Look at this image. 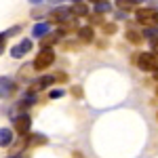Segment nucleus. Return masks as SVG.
I'll return each mask as SVG.
<instances>
[{"instance_id": "nucleus-4", "label": "nucleus", "mask_w": 158, "mask_h": 158, "mask_svg": "<svg viewBox=\"0 0 158 158\" xmlns=\"http://www.w3.org/2000/svg\"><path fill=\"white\" fill-rule=\"evenodd\" d=\"M13 129H15V133L19 135V137H25V135H30V129H32V118H30V114H17L15 118H13Z\"/></svg>"}, {"instance_id": "nucleus-25", "label": "nucleus", "mask_w": 158, "mask_h": 158, "mask_svg": "<svg viewBox=\"0 0 158 158\" xmlns=\"http://www.w3.org/2000/svg\"><path fill=\"white\" fill-rule=\"evenodd\" d=\"M89 2H93V4H99V2H106V0H89Z\"/></svg>"}, {"instance_id": "nucleus-22", "label": "nucleus", "mask_w": 158, "mask_h": 158, "mask_svg": "<svg viewBox=\"0 0 158 158\" xmlns=\"http://www.w3.org/2000/svg\"><path fill=\"white\" fill-rule=\"evenodd\" d=\"M152 42V51H154V55L158 57V38H154V40H150Z\"/></svg>"}, {"instance_id": "nucleus-18", "label": "nucleus", "mask_w": 158, "mask_h": 158, "mask_svg": "<svg viewBox=\"0 0 158 158\" xmlns=\"http://www.w3.org/2000/svg\"><path fill=\"white\" fill-rule=\"evenodd\" d=\"M63 95H65V91H63V89H53V91L49 93L51 99H59V97H63Z\"/></svg>"}, {"instance_id": "nucleus-26", "label": "nucleus", "mask_w": 158, "mask_h": 158, "mask_svg": "<svg viewBox=\"0 0 158 158\" xmlns=\"http://www.w3.org/2000/svg\"><path fill=\"white\" fill-rule=\"evenodd\" d=\"M30 2H32V4H40L42 0H30Z\"/></svg>"}, {"instance_id": "nucleus-28", "label": "nucleus", "mask_w": 158, "mask_h": 158, "mask_svg": "<svg viewBox=\"0 0 158 158\" xmlns=\"http://www.w3.org/2000/svg\"><path fill=\"white\" fill-rule=\"evenodd\" d=\"M6 158H21V156H17V154H13V156H6Z\"/></svg>"}, {"instance_id": "nucleus-27", "label": "nucleus", "mask_w": 158, "mask_h": 158, "mask_svg": "<svg viewBox=\"0 0 158 158\" xmlns=\"http://www.w3.org/2000/svg\"><path fill=\"white\" fill-rule=\"evenodd\" d=\"M154 78H156V80H158V68H156V70H154Z\"/></svg>"}, {"instance_id": "nucleus-13", "label": "nucleus", "mask_w": 158, "mask_h": 158, "mask_svg": "<svg viewBox=\"0 0 158 158\" xmlns=\"http://www.w3.org/2000/svg\"><path fill=\"white\" fill-rule=\"evenodd\" d=\"M116 6H118V11H122V13L137 11V9H139V0H116Z\"/></svg>"}, {"instance_id": "nucleus-19", "label": "nucleus", "mask_w": 158, "mask_h": 158, "mask_svg": "<svg viewBox=\"0 0 158 158\" xmlns=\"http://www.w3.org/2000/svg\"><path fill=\"white\" fill-rule=\"evenodd\" d=\"M19 32H21V25H13L11 30H6L4 34H6V38H11V36H17Z\"/></svg>"}, {"instance_id": "nucleus-16", "label": "nucleus", "mask_w": 158, "mask_h": 158, "mask_svg": "<svg viewBox=\"0 0 158 158\" xmlns=\"http://www.w3.org/2000/svg\"><path fill=\"white\" fill-rule=\"evenodd\" d=\"M124 36H127V40H129L131 44H135V47H139V44L143 42V34L137 32V30H133V27H129V30L124 32Z\"/></svg>"}, {"instance_id": "nucleus-20", "label": "nucleus", "mask_w": 158, "mask_h": 158, "mask_svg": "<svg viewBox=\"0 0 158 158\" xmlns=\"http://www.w3.org/2000/svg\"><path fill=\"white\" fill-rule=\"evenodd\" d=\"M103 34H116V23H103Z\"/></svg>"}, {"instance_id": "nucleus-29", "label": "nucleus", "mask_w": 158, "mask_h": 158, "mask_svg": "<svg viewBox=\"0 0 158 158\" xmlns=\"http://www.w3.org/2000/svg\"><path fill=\"white\" fill-rule=\"evenodd\" d=\"M51 2H61V0H51Z\"/></svg>"}, {"instance_id": "nucleus-6", "label": "nucleus", "mask_w": 158, "mask_h": 158, "mask_svg": "<svg viewBox=\"0 0 158 158\" xmlns=\"http://www.w3.org/2000/svg\"><path fill=\"white\" fill-rule=\"evenodd\" d=\"M74 15H72V11H70V6H57V9H53V11L49 13V23H57V25H61L63 21H68V19H72Z\"/></svg>"}, {"instance_id": "nucleus-15", "label": "nucleus", "mask_w": 158, "mask_h": 158, "mask_svg": "<svg viewBox=\"0 0 158 158\" xmlns=\"http://www.w3.org/2000/svg\"><path fill=\"white\" fill-rule=\"evenodd\" d=\"M49 30H51L49 21H40V23H36L34 27H32V36H34V38H42V36L49 34Z\"/></svg>"}, {"instance_id": "nucleus-11", "label": "nucleus", "mask_w": 158, "mask_h": 158, "mask_svg": "<svg viewBox=\"0 0 158 158\" xmlns=\"http://www.w3.org/2000/svg\"><path fill=\"white\" fill-rule=\"evenodd\" d=\"M78 32V38H80V42H93L95 40V30L91 27V25H85V27H78L76 30Z\"/></svg>"}, {"instance_id": "nucleus-14", "label": "nucleus", "mask_w": 158, "mask_h": 158, "mask_svg": "<svg viewBox=\"0 0 158 158\" xmlns=\"http://www.w3.org/2000/svg\"><path fill=\"white\" fill-rule=\"evenodd\" d=\"M59 38H61V32L57 30L55 34H47V36L40 38V44H42V49H51L53 44H57V42H59Z\"/></svg>"}, {"instance_id": "nucleus-17", "label": "nucleus", "mask_w": 158, "mask_h": 158, "mask_svg": "<svg viewBox=\"0 0 158 158\" xmlns=\"http://www.w3.org/2000/svg\"><path fill=\"white\" fill-rule=\"evenodd\" d=\"M110 11H112V4H110L108 0H106V2H99V4H95V13H99V15L110 13Z\"/></svg>"}, {"instance_id": "nucleus-10", "label": "nucleus", "mask_w": 158, "mask_h": 158, "mask_svg": "<svg viewBox=\"0 0 158 158\" xmlns=\"http://www.w3.org/2000/svg\"><path fill=\"white\" fill-rule=\"evenodd\" d=\"M13 139H15L13 129H9V127H2V129H0V148H11V146H13Z\"/></svg>"}, {"instance_id": "nucleus-1", "label": "nucleus", "mask_w": 158, "mask_h": 158, "mask_svg": "<svg viewBox=\"0 0 158 158\" xmlns=\"http://www.w3.org/2000/svg\"><path fill=\"white\" fill-rule=\"evenodd\" d=\"M135 21L146 27H154V25H158V11L152 6H141L135 11Z\"/></svg>"}, {"instance_id": "nucleus-2", "label": "nucleus", "mask_w": 158, "mask_h": 158, "mask_svg": "<svg viewBox=\"0 0 158 158\" xmlns=\"http://www.w3.org/2000/svg\"><path fill=\"white\" fill-rule=\"evenodd\" d=\"M55 63V51L53 49H42L38 51L36 59H34V63H32V68L36 70V72H44L47 68H51Z\"/></svg>"}, {"instance_id": "nucleus-12", "label": "nucleus", "mask_w": 158, "mask_h": 158, "mask_svg": "<svg viewBox=\"0 0 158 158\" xmlns=\"http://www.w3.org/2000/svg\"><path fill=\"white\" fill-rule=\"evenodd\" d=\"M70 11H72L74 17H89L91 15V11H89V6H86L85 2L80 0V2H74L72 6H70Z\"/></svg>"}, {"instance_id": "nucleus-24", "label": "nucleus", "mask_w": 158, "mask_h": 158, "mask_svg": "<svg viewBox=\"0 0 158 158\" xmlns=\"http://www.w3.org/2000/svg\"><path fill=\"white\" fill-rule=\"evenodd\" d=\"M72 158H85V154H82V152H78V150H76V152H72Z\"/></svg>"}, {"instance_id": "nucleus-7", "label": "nucleus", "mask_w": 158, "mask_h": 158, "mask_svg": "<svg viewBox=\"0 0 158 158\" xmlns=\"http://www.w3.org/2000/svg\"><path fill=\"white\" fill-rule=\"evenodd\" d=\"M32 47H34L32 40H30V38H23L21 42H17V44L11 49V57L13 59H21V57H25V55L32 51Z\"/></svg>"}, {"instance_id": "nucleus-31", "label": "nucleus", "mask_w": 158, "mask_h": 158, "mask_svg": "<svg viewBox=\"0 0 158 158\" xmlns=\"http://www.w3.org/2000/svg\"><path fill=\"white\" fill-rule=\"evenodd\" d=\"M156 95H158V89H156Z\"/></svg>"}, {"instance_id": "nucleus-5", "label": "nucleus", "mask_w": 158, "mask_h": 158, "mask_svg": "<svg viewBox=\"0 0 158 158\" xmlns=\"http://www.w3.org/2000/svg\"><path fill=\"white\" fill-rule=\"evenodd\" d=\"M17 82L9 76H0V99H11L17 93Z\"/></svg>"}, {"instance_id": "nucleus-21", "label": "nucleus", "mask_w": 158, "mask_h": 158, "mask_svg": "<svg viewBox=\"0 0 158 158\" xmlns=\"http://www.w3.org/2000/svg\"><path fill=\"white\" fill-rule=\"evenodd\" d=\"M6 40H9L6 34H4V32H0V55L4 53V49H6Z\"/></svg>"}, {"instance_id": "nucleus-23", "label": "nucleus", "mask_w": 158, "mask_h": 158, "mask_svg": "<svg viewBox=\"0 0 158 158\" xmlns=\"http://www.w3.org/2000/svg\"><path fill=\"white\" fill-rule=\"evenodd\" d=\"M72 93L76 95V97H82V89H80V86H74V89H72Z\"/></svg>"}, {"instance_id": "nucleus-9", "label": "nucleus", "mask_w": 158, "mask_h": 158, "mask_svg": "<svg viewBox=\"0 0 158 158\" xmlns=\"http://www.w3.org/2000/svg\"><path fill=\"white\" fill-rule=\"evenodd\" d=\"M57 80H55V74H49V76H40L38 80L32 82V91H44V89H49L51 85H55Z\"/></svg>"}, {"instance_id": "nucleus-8", "label": "nucleus", "mask_w": 158, "mask_h": 158, "mask_svg": "<svg viewBox=\"0 0 158 158\" xmlns=\"http://www.w3.org/2000/svg\"><path fill=\"white\" fill-rule=\"evenodd\" d=\"M47 143H49V139H47V135H42V133H30V135H25V148L47 146Z\"/></svg>"}, {"instance_id": "nucleus-30", "label": "nucleus", "mask_w": 158, "mask_h": 158, "mask_svg": "<svg viewBox=\"0 0 158 158\" xmlns=\"http://www.w3.org/2000/svg\"><path fill=\"white\" fill-rule=\"evenodd\" d=\"M74 2H80V0H74Z\"/></svg>"}, {"instance_id": "nucleus-3", "label": "nucleus", "mask_w": 158, "mask_h": 158, "mask_svg": "<svg viewBox=\"0 0 158 158\" xmlns=\"http://www.w3.org/2000/svg\"><path fill=\"white\" fill-rule=\"evenodd\" d=\"M135 65L141 72H154L158 68V57L154 53H137L135 55Z\"/></svg>"}]
</instances>
